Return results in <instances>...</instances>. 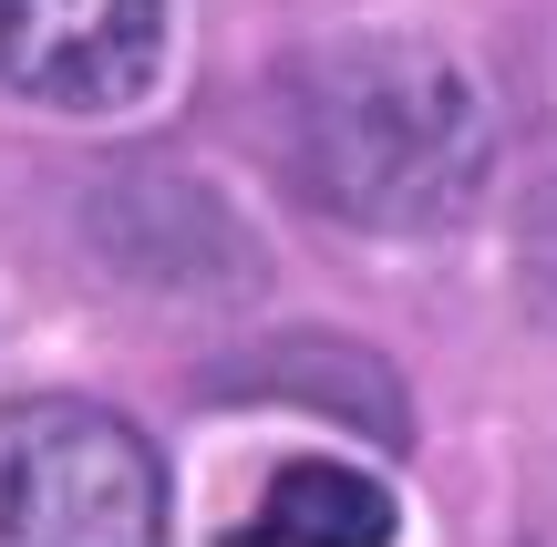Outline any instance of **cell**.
<instances>
[{"label": "cell", "mask_w": 557, "mask_h": 547, "mask_svg": "<svg viewBox=\"0 0 557 547\" xmlns=\"http://www.w3.org/2000/svg\"><path fill=\"white\" fill-rule=\"evenodd\" d=\"M278 176L299 207L361 238H444L496 197L506 114L455 41L413 21L310 32L269 83Z\"/></svg>", "instance_id": "cell-1"}, {"label": "cell", "mask_w": 557, "mask_h": 547, "mask_svg": "<svg viewBox=\"0 0 557 547\" xmlns=\"http://www.w3.org/2000/svg\"><path fill=\"white\" fill-rule=\"evenodd\" d=\"M176 475L94 393H0V547H165Z\"/></svg>", "instance_id": "cell-2"}, {"label": "cell", "mask_w": 557, "mask_h": 547, "mask_svg": "<svg viewBox=\"0 0 557 547\" xmlns=\"http://www.w3.org/2000/svg\"><path fill=\"white\" fill-rule=\"evenodd\" d=\"M83 248L145 300H259L269 289V238L227 207V186L165 156H124L83 186Z\"/></svg>", "instance_id": "cell-3"}, {"label": "cell", "mask_w": 557, "mask_h": 547, "mask_svg": "<svg viewBox=\"0 0 557 547\" xmlns=\"http://www.w3.org/2000/svg\"><path fill=\"white\" fill-rule=\"evenodd\" d=\"M176 0H0V103L135 114L165 73Z\"/></svg>", "instance_id": "cell-4"}, {"label": "cell", "mask_w": 557, "mask_h": 547, "mask_svg": "<svg viewBox=\"0 0 557 547\" xmlns=\"http://www.w3.org/2000/svg\"><path fill=\"white\" fill-rule=\"evenodd\" d=\"M218 547H403V486L372 455H278L227 507Z\"/></svg>", "instance_id": "cell-5"}, {"label": "cell", "mask_w": 557, "mask_h": 547, "mask_svg": "<svg viewBox=\"0 0 557 547\" xmlns=\"http://www.w3.org/2000/svg\"><path fill=\"white\" fill-rule=\"evenodd\" d=\"M320 403L331 424H351V434H372L382 455H403V383H393V362L382 351H361V341H331V331H289L278 351H248V362H218V403Z\"/></svg>", "instance_id": "cell-6"}, {"label": "cell", "mask_w": 557, "mask_h": 547, "mask_svg": "<svg viewBox=\"0 0 557 547\" xmlns=\"http://www.w3.org/2000/svg\"><path fill=\"white\" fill-rule=\"evenodd\" d=\"M537 114H547V165H537L527 217H517V269H527V289L557 310V32H547V62H537Z\"/></svg>", "instance_id": "cell-7"}]
</instances>
